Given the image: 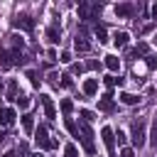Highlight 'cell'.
<instances>
[{"mask_svg":"<svg viewBox=\"0 0 157 157\" xmlns=\"http://www.w3.org/2000/svg\"><path fill=\"white\" fill-rule=\"evenodd\" d=\"M103 83H105L108 88H113V86H123V78H120V76H118V78H115V76H105Z\"/></svg>","mask_w":157,"mask_h":157,"instance_id":"22","label":"cell"},{"mask_svg":"<svg viewBox=\"0 0 157 157\" xmlns=\"http://www.w3.org/2000/svg\"><path fill=\"white\" fill-rule=\"evenodd\" d=\"M145 118H137L132 120V128H130V137H132V145L135 147H142L145 145Z\"/></svg>","mask_w":157,"mask_h":157,"instance_id":"3","label":"cell"},{"mask_svg":"<svg viewBox=\"0 0 157 157\" xmlns=\"http://www.w3.org/2000/svg\"><path fill=\"white\" fill-rule=\"evenodd\" d=\"M2 157H15V152H5V155H2Z\"/></svg>","mask_w":157,"mask_h":157,"instance_id":"38","label":"cell"},{"mask_svg":"<svg viewBox=\"0 0 157 157\" xmlns=\"http://www.w3.org/2000/svg\"><path fill=\"white\" fill-rule=\"evenodd\" d=\"M128 42H130V34H128V32H115V34H113V44H115L118 49L128 47Z\"/></svg>","mask_w":157,"mask_h":157,"instance_id":"14","label":"cell"},{"mask_svg":"<svg viewBox=\"0 0 157 157\" xmlns=\"http://www.w3.org/2000/svg\"><path fill=\"white\" fill-rule=\"evenodd\" d=\"M2 91H5V83H2V78H0V93H2Z\"/></svg>","mask_w":157,"mask_h":157,"instance_id":"39","label":"cell"},{"mask_svg":"<svg viewBox=\"0 0 157 157\" xmlns=\"http://www.w3.org/2000/svg\"><path fill=\"white\" fill-rule=\"evenodd\" d=\"M12 25H15L17 29H27V32H34V17H32L29 12H20V15L12 20Z\"/></svg>","mask_w":157,"mask_h":157,"instance_id":"5","label":"cell"},{"mask_svg":"<svg viewBox=\"0 0 157 157\" xmlns=\"http://www.w3.org/2000/svg\"><path fill=\"white\" fill-rule=\"evenodd\" d=\"M74 49L81 52V54H88V52H91V42H88L83 34H76V39H74Z\"/></svg>","mask_w":157,"mask_h":157,"instance_id":"10","label":"cell"},{"mask_svg":"<svg viewBox=\"0 0 157 157\" xmlns=\"http://www.w3.org/2000/svg\"><path fill=\"white\" fill-rule=\"evenodd\" d=\"M64 157H78V150H76L74 145H66V147H64Z\"/></svg>","mask_w":157,"mask_h":157,"instance_id":"25","label":"cell"},{"mask_svg":"<svg viewBox=\"0 0 157 157\" xmlns=\"http://www.w3.org/2000/svg\"><path fill=\"white\" fill-rule=\"evenodd\" d=\"M142 54H147V44H145V42H140V44L130 52V56H132V59H137V56H142Z\"/></svg>","mask_w":157,"mask_h":157,"instance_id":"20","label":"cell"},{"mask_svg":"<svg viewBox=\"0 0 157 157\" xmlns=\"http://www.w3.org/2000/svg\"><path fill=\"white\" fill-rule=\"evenodd\" d=\"M39 101H42V108H44L47 118H49V120H54V118H56V108H54V101H52V96H39Z\"/></svg>","mask_w":157,"mask_h":157,"instance_id":"8","label":"cell"},{"mask_svg":"<svg viewBox=\"0 0 157 157\" xmlns=\"http://www.w3.org/2000/svg\"><path fill=\"white\" fill-rule=\"evenodd\" d=\"M115 137H118V142H125V132H123V130H118V132H115Z\"/></svg>","mask_w":157,"mask_h":157,"instance_id":"35","label":"cell"},{"mask_svg":"<svg viewBox=\"0 0 157 157\" xmlns=\"http://www.w3.org/2000/svg\"><path fill=\"white\" fill-rule=\"evenodd\" d=\"M98 110H103V113H113V110H115V101H113L110 93H105V96L98 101Z\"/></svg>","mask_w":157,"mask_h":157,"instance_id":"11","label":"cell"},{"mask_svg":"<svg viewBox=\"0 0 157 157\" xmlns=\"http://www.w3.org/2000/svg\"><path fill=\"white\" fill-rule=\"evenodd\" d=\"M34 140H37V145H39L42 150H56V147H59V142L49 135L47 125H39V128L34 130Z\"/></svg>","mask_w":157,"mask_h":157,"instance_id":"2","label":"cell"},{"mask_svg":"<svg viewBox=\"0 0 157 157\" xmlns=\"http://www.w3.org/2000/svg\"><path fill=\"white\" fill-rule=\"evenodd\" d=\"M7 140V130H0V142H5Z\"/></svg>","mask_w":157,"mask_h":157,"instance_id":"37","label":"cell"},{"mask_svg":"<svg viewBox=\"0 0 157 157\" xmlns=\"http://www.w3.org/2000/svg\"><path fill=\"white\" fill-rule=\"evenodd\" d=\"M47 39H49L52 44H59V39H61V29H59V25H49V27H47Z\"/></svg>","mask_w":157,"mask_h":157,"instance_id":"13","label":"cell"},{"mask_svg":"<svg viewBox=\"0 0 157 157\" xmlns=\"http://www.w3.org/2000/svg\"><path fill=\"white\" fill-rule=\"evenodd\" d=\"M59 78H61V76H59V74H56V71H52V74H49V78H47V81H49V83H54V86H56V83H59Z\"/></svg>","mask_w":157,"mask_h":157,"instance_id":"29","label":"cell"},{"mask_svg":"<svg viewBox=\"0 0 157 157\" xmlns=\"http://www.w3.org/2000/svg\"><path fill=\"white\" fill-rule=\"evenodd\" d=\"M135 12H137V5L135 2H118L115 5V15L123 17V20H130Z\"/></svg>","mask_w":157,"mask_h":157,"instance_id":"6","label":"cell"},{"mask_svg":"<svg viewBox=\"0 0 157 157\" xmlns=\"http://www.w3.org/2000/svg\"><path fill=\"white\" fill-rule=\"evenodd\" d=\"M142 98L140 96H135V93H120V103H125V105H137Z\"/></svg>","mask_w":157,"mask_h":157,"instance_id":"15","label":"cell"},{"mask_svg":"<svg viewBox=\"0 0 157 157\" xmlns=\"http://www.w3.org/2000/svg\"><path fill=\"white\" fill-rule=\"evenodd\" d=\"M105 66H108L110 71H118V69H120V59H118L115 54H108V56H105Z\"/></svg>","mask_w":157,"mask_h":157,"instance_id":"17","label":"cell"},{"mask_svg":"<svg viewBox=\"0 0 157 157\" xmlns=\"http://www.w3.org/2000/svg\"><path fill=\"white\" fill-rule=\"evenodd\" d=\"M20 120H22V128H25V132H32V128H34V115H32V113H25Z\"/></svg>","mask_w":157,"mask_h":157,"instance_id":"16","label":"cell"},{"mask_svg":"<svg viewBox=\"0 0 157 157\" xmlns=\"http://www.w3.org/2000/svg\"><path fill=\"white\" fill-rule=\"evenodd\" d=\"M101 10H103V5H88V2H78V15H81V20H96L98 15H101Z\"/></svg>","mask_w":157,"mask_h":157,"instance_id":"4","label":"cell"},{"mask_svg":"<svg viewBox=\"0 0 157 157\" xmlns=\"http://www.w3.org/2000/svg\"><path fill=\"white\" fill-rule=\"evenodd\" d=\"M61 86H64V88H71V86H74L71 76H61Z\"/></svg>","mask_w":157,"mask_h":157,"instance_id":"30","label":"cell"},{"mask_svg":"<svg viewBox=\"0 0 157 157\" xmlns=\"http://www.w3.org/2000/svg\"><path fill=\"white\" fill-rule=\"evenodd\" d=\"M78 115L83 118V123H91V120H93V113H91V110H78Z\"/></svg>","mask_w":157,"mask_h":157,"instance_id":"27","label":"cell"},{"mask_svg":"<svg viewBox=\"0 0 157 157\" xmlns=\"http://www.w3.org/2000/svg\"><path fill=\"white\" fill-rule=\"evenodd\" d=\"M81 71H83L81 64H71V74H81Z\"/></svg>","mask_w":157,"mask_h":157,"instance_id":"33","label":"cell"},{"mask_svg":"<svg viewBox=\"0 0 157 157\" xmlns=\"http://www.w3.org/2000/svg\"><path fill=\"white\" fill-rule=\"evenodd\" d=\"M17 91H20V88H17V81H15V78H10V83H7V98H12V101H15V98L20 96Z\"/></svg>","mask_w":157,"mask_h":157,"instance_id":"18","label":"cell"},{"mask_svg":"<svg viewBox=\"0 0 157 157\" xmlns=\"http://www.w3.org/2000/svg\"><path fill=\"white\" fill-rule=\"evenodd\" d=\"M27 78H29V83H32L34 88H37V86L42 83V78H39V74H37L34 69H29V71H27Z\"/></svg>","mask_w":157,"mask_h":157,"instance_id":"21","label":"cell"},{"mask_svg":"<svg viewBox=\"0 0 157 157\" xmlns=\"http://www.w3.org/2000/svg\"><path fill=\"white\" fill-rule=\"evenodd\" d=\"M86 66H88L91 71H98V69H101V61H96V59H91V61H88Z\"/></svg>","mask_w":157,"mask_h":157,"instance_id":"28","label":"cell"},{"mask_svg":"<svg viewBox=\"0 0 157 157\" xmlns=\"http://www.w3.org/2000/svg\"><path fill=\"white\" fill-rule=\"evenodd\" d=\"M145 59H147V61H145L147 69H155V66H157V59H155V56H145Z\"/></svg>","mask_w":157,"mask_h":157,"instance_id":"31","label":"cell"},{"mask_svg":"<svg viewBox=\"0 0 157 157\" xmlns=\"http://www.w3.org/2000/svg\"><path fill=\"white\" fill-rule=\"evenodd\" d=\"M155 42H157V34H155Z\"/></svg>","mask_w":157,"mask_h":157,"instance_id":"41","label":"cell"},{"mask_svg":"<svg viewBox=\"0 0 157 157\" xmlns=\"http://www.w3.org/2000/svg\"><path fill=\"white\" fill-rule=\"evenodd\" d=\"M17 157H32L29 150H27V142H20V147H17Z\"/></svg>","mask_w":157,"mask_h":157,"instance_id":"26","label":"cell"},{"mask_svg":"<svg viewBox=\"0 0 157 157\" xmlns=\"http://www.w3.org/2000/svg\"><path fill=\"white\" fill-rule=\"evenodd\" d=\"M32 157H44V155H39V152H37V155H32Z\"/></svg>","mask_w":157,"mask_h":157,"instance_id":"40","label":"cell"},{"mask_svg":"<svg viewBox=\"0 0 157 157\" xmlns=\"http://www.w3.org/2000/svg\"><path fill=\"white\" fill-rule=\"evenodd\" d=\"M101 135H103V145L108 147V155L115 157V130L113 128H103Z\"/></svg>","mask_w":157,"mask_h":157,"instance_id":"7","label":"cell"},{"mask_svg":"<svg viewBox=\"0 0 157 157\" xmlns=\"http://www.w3.org/2000/svg\"><path fill=\"white\" fill-rule=\"evenodd\" d=\"M61 110H64V115H66V118H69V113H71V110H74V103H71V101H69V98H64V101H61Z\"/></svg>","mask_w":157,"mask_h":157,"instance_id":"23","label":"cell"},{"mask_svg":"<svg viewBox=\"0 0 157 157\" xmlns=\"http://www.w3.org/2000/svg\"><path fill=\"white\" fill-rule=\"evenodd\" d=\"M93 32H96V37H98V44L108 42V39H105L108 34H105V27H103V25H96V27H93Z\"/></svg>","mask_w":157,"mask_h":157,"instance_id":"19","label":"cell"},{"mask_svg":"<svg viewBox=\"0 0 157 157\" xmlns=\"http://www.w3.org/2000/svg\"><path fill=\"white\" fill-rule=\"evenodd\" d=\"M83 93H86L88 98H93V96L98 93V78H86V81H83Z\"/></svg>","mask_w":157,"mask_h":157,"instance_id":"12","label":"cell"},{"mask_svg":"<svg viewBox=\"0 0 157 157\" xmlns=\"http://www.w3.org/2000/svg\"><path fill=\"white\" fill-rule=\"evenodd\" d=\"M15 101H17V105H20V108H29V103H32V101H29V96H17Z\"/></svg>","mask_w":157,"mask_h":157,"instance_id":"24","label":"cell"},{"mask_svg":"<svg viewBox=\"0 0 157 157\" xmlns=\"http://www.w3.org/2000/svg\"><path fill=\"white\" fill-rule=\"evenodd\" d=\"M78 140H81V145H83V150L88 152V155H96V145H93V132H91V128H88V123H78V135H76Z\"/></svg>","mask_w":157,"mask_h":157,"instance_id":"1","label":"cell"},{"mask_svg":"<svg viewBox=\"0 0 157 157\" xmlns=\"http://www.w3.org/2000/svg\"><path fill=\"white\" fill-rule=\"evenodd\" d=\"M152 145L157 147V120H155V125H152Z\"/></svg>","mask_w":157,"mask_h":157,"instance_id":"32","label":"cell"},{"mask_svg":"<svg viewBox=\"0 0 157 157\" xmlns=\"http://www.w3.org/2000/svg\"><path fill=\"white\" fill-rule=\"evenodd\" d=\"M15 118H17V113L12 108H0V125L2 128H10L15 123Z\"/></svg>","mask_w":157,"mask_h":157,"instance_id":"9","label":"cell"},{"mask_svg":"<svg viewBox=\"0 0 157 157\" xmlns=\"http://www.w3.org/2000/svg\"><path fill=\"white\" fill-rule=\"evenodd\" d=\"M61 61H64V64H69V61H71V54H69V52H64V54H61Z\"/></svg>","mask_w":157,"mask_h":157,"instance_id":"34","label":"cell"},{"mask_svg":"<svg viewBox=\"0 0 157 157\" xmlns=\"http://www.w3.org/2000/svg\"><path fill=\"white\" fill-rule=\"evenodd\" d=\"M120 157H135V152H132V150H123V152H120Z\"/></svg>","mask_w":157,"mask_h":157,"instance_id":"36","label":"cell"}]
</instances>
